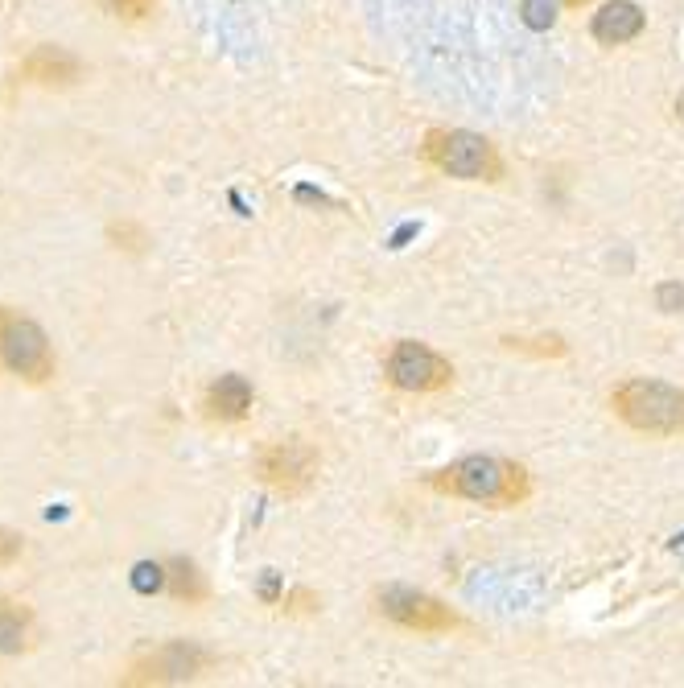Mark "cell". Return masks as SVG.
Masks as SVG:
<instances>
[{"instance_id":"obj_1","label":"cell","mask_w":684,"mask_h":688,"mask_svg":"<svg viewBox=\"0 0 684 688\" xmlns=\"http://www.w3.org/2000/svg\"><path fill=\"white\" fill-rule=\"evenodd\" d=\"M437 487L458 495V499H470V503L511 507V503H520L528 495V474L516 462H503V458H491V454H470V458L454 462L450 470H441Z\"/></svg>"},{"instance_id":"obj_2","label":"cell","mask_w":684,"mask_h":688,"mask_svg":"<svg viewBox=\"0 0 684 688\" xmlns=\"http://www.w3.org/2000/svg\"><path fill=\"white\" fill-rule=\"evenodd\" d=\"M614 412L639 433L680 437L684 433V392L660 380H631L610 396Z\"/></svg>"},{"instance_id":"obj_3","label":"cell","mask_w":684,"mask_h":688,"mask_svg":"<svg viewBox=\"0 0 684 688\" xmlns=\"http://www.w3.org/2000/svg\"><path fill=\"white\" fill-rule=\"evenodd\" d=\"M0 371L25 384H46L54 375V351L46 330L9 305H0Z\"/></svg>"},{"instance_id":"obj_4","label":"cell","mask_w":684,"mask_h":688,"mask_svg":"<svg viewBox=\"0 0 684 688\" xmlns=\"http://www.w3.org/2000/svg\"><path fill=\"white\" fill-rule=\"evenodd\" d=\"M429 161L450 178L462 182H478V178H495L499 174V161L495 149L474 132H433L429 136Z\"/></svg>"},{"instance_id":"obj_5","label":"cell","mask_w":684,"mask_h":688,"mask_svg":"<svg viewBox=\"0 0 684 688\" xmlns=\"http://www.w3.org/2000/svg\"><path fill=\"white\" fill-rule=\"evenodd\" d=\"M388 380L400 392H437L454 380V371L425 342H396L388 355Z\"/></svg>"},{"instance_id":"obj_6","label":"cell","mask_w":684,"mask_h":688,"mask_svg":"<svg viewBox=\"0 0 684 688\" xmlns=\"http://www.w3.org/2000/svg\"><path fill=\"white\" fill-rule=\"evenodd\" d=\"M375 602H380V614H388L392 623H400L408 631H454L458 627L450 606H441L437 598L408 590V586H388V590H380Z\"/></svg>"},{"instance_id":"obj_7","label":"cell","mask_w":684,"mask_h":688,"mask_svg":"<svg viewBox=\"0 0 684 688\" xmlns=\"http://www.w3.org/2000/svg\"><path fill=\"white\" fill-rule=\"evenodd\" d=\"M256 470H260V478L272 491L297 495V491L310 487V478L318 470V454L305 441H277V445H268V450L260 454Z\"/></svg>"},{"instance_id":"obj_8","label":"cell","mask_w":684,"mask_h":688,"mask_svg":"<svg viewBox=\"0 0 684 688\" xmlns=\"http://www.w3.org/2000/svg\"><path fill=\"white\" fill-rule=\"evenodd\" d=\"M211 664V656L194 643H165L157 647L149 660H141L128 676L124 684H178V680H194L202 668Z\"/></svg>"},{"instance_id":"obj_9","label":"cell","mask_w":684,"mask_h":688,"mask_svg":"<svg viewBox=\"0 0 684 688\" xmlns=\"http://www.w3.org/2000/svg\"><path fill=\"white\" fill-rule=\"evenodd\" d=\"M21 75L29 83H38V87H71L83 75V62L62 46H38V50L25 54Z\"/></svg>"},{"instance_id":"obj_10","label":"cell","mask_w":684,"mask_h":688,"mask_svg":"<svg viewBox=\"0 0 684 688\" xmlns=\"http://www.w3.org/2000/svg\"><path fill=\"white\" fill-rule=\"evenodd\" d=\"M643 33V13L639 5H631V0H610V5H602V13L594 17V38L602 46H623L631 38H639Z\"/></svg>"},{"instance_id":"obj_11","label":"cell","mask_w":684,"mask_h":688,"mask_svg":"<svg viewBox=\"0 0 684 688\" xmlns=\"http://www.w3.org/2000/svg\"><path fill=\"white\" fill-rule=\"evenodd\" d=\"M252 408V384L244 375H219L207 392V417L215 421H244Z\"/></svg>"},{"instance_id":"obj_12","label":"cell","mask_w":684,"mask_h":688,"mask_svg":"<svg viewBox=\"0 0 684 688\" xmlns=\"http://www.w3.org/2000/svg\"><path fill=\"white\" fill-rule=\"evenodd\" d=\"M29 610L17 602H0V656H21L29 647Z\"/></svg>"},{"instance_id":"obj_13","label":"cell","mask_w":684,"mask_h":688,"mask_svg":"<svg viewBox=\"0 0 684 688\" xmlns=\"http://www.w3.org/2000/svg\"><path fill=\"white\" fill-rule=\"evenodd\" d=\"M165 590L174 594L178 602H202V598H207L202 573H198L190 561H182V557H174V561L165 565Z\"/></svg>"},{"instance_id":"obj_14","label":"cell","mask_w":684,"mask_h":688,"mask_svg":"<svg viewBox=\"0 0 684 688\" xmlns=\"http://www.w3.org/2000/svg\"><path fill=\"white\" fill-rule=\"evenodd\" d=\"M165 586V565H149V561H141L132 569V590L136 594H157Z\"/></svg>"},{"instance_id":"obj_15","label":"cell","mask_w":684,"mask_h":688,"mask_svg":"<svg viewBox=\"0 0 684 688\" xmlns=\"http://www.w3.org/2000/svg\"><path fill=\"white\" fill-rule=\"evenodd\" d=\"M153 5H157V0H108V9L116 17H124V21H145L153 13Z\"/></svg>"},{"instance_id":"obj_16","label":"cell","mask_w":684,"mask_h":688,"mask_svg":"<svg viewBox=\"0 0 684 688\" xmlns=\"http://www.w3.org/2000/svg\"><path fill=\"white\" fill-rule=\"evenodd\" d=\"M524 21L536 29L553 25V0H524Z\"/></svg>"},{"instance_id":"obj_17","label":"cell","mask_w":684,"mask_h":688,"mask_svg":"<svg viewBox=\"0 0 684 688\" xmlns=\"http://www.w3.org/2000/svg\"><path fill=\"white\" fill-rule=\"evenodd\" d=\"M21 536L17 532H9V528H0V565H13L17 557H21Z\"/></svg>"},{"instance_id":"obj_18","label":"cell","mask_w":684,"mask_h":688,"mask_svg":"<svg viewBox=\"0 0 684 688\" xmlns=\"http://www.w3.org/2000/svg\"><path fill=\"white\" fill-rule=\"evenodd\" d=\"M680 301H684V293H680L676 285H664V289H660V305H664V309H672V305H680Z\"/></svg>"},{"instance_id":"obj_19","label":"cell","mask_w":684,"mask_h":688,"mask_svg":"<svg viewBox=\"0 0 684 688\" xmlns=\"http://www.w3.org/2000/svg\"><path fill=\"white\" fill-rule=\"evenodd\" d=\"M565 5H573V9H577V5H590V0H565Z\"/></svg>"},{"instance_id":"obj_20","label":"cell","mask_w":684,"mask_h":688,"mask_svg":"<svg viewBox=\"0 0 684 688\" xmlns=\"http://www.w3.org/2000/svg\"><path fill=\"white\" fill-rule=\"evenodd\" d=\"M0 602H5V598H0Z\"/></svg>"}]
</instances>
